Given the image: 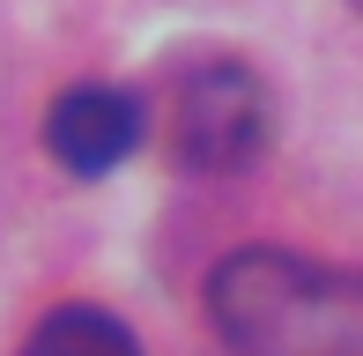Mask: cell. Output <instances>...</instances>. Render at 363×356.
<instances>
[{
    "instance_id": "1",
    "label": "cell",
    "mask_w": 363,
    "mask_h": 356,
    "mask_svg": "<svg viewBox=\"0 0 363 356\" xmlns=\"http://www.w3.org/2000/svg\"><path fill=\"white\" fill-rule=\"evenodd\" d=\"M208 319L238 356H363V274L252 245L208 274Z\"/></svg>"
},
{
    "instance_id": "5",
    "label": "cell",
    "mask_w": 363,
    "mask_h": 356,
    "mask_svg": "<svg viewBox=\"0 0 363 356\" xmlns=\"http://www.w3.org/2000/svg\"><path fill=\"white\" fill-rule=\"evenodd\" d=\"M356 8H363V0H356Z\"/></svg>"
},
{
    "instance_id": "2",
    "label": "cell",
    "mask_w": 363,
    "mask_h": 356,
    "mask_svg": "<svg viewBox=\"0 0 363 356\" xmlns=\"http://www.w3.org/2000/svg\"><path fill=\"white\" fill-rule=\"evenodd\" d=\"M267 149V89L238 60H208L178 82V156L193 171H238Z\"/></svg>"
},
{
    "instance_id": "4",
    "label": "cell",
    "mask_w": 363,
    "mask_h": 356,
    "mask_svg": "<svg viewBox=\"0 0 363 356\" xmlns=\"http://www.w3.org/2000/svg\"><path fill=\"white\" fill-rule=\"evenodd\" d=\"M23 356H141V342L96 304H60L52 319H38Z\"/></svg>"
},
{
    "instance_id": "3",
    "label": "cell",
    "mask_w": 363,
    "mask_h": 356,
    "mask_svg": "<svg viewBox=\"0 0 363 356\" xmlns=\"http://www.w3.org/2000/svg\"><path fill=\"white\" fill-rule=\"evenodd\" d=\"M45 141H52V156L67 171L104 178L111 164H126L141 149V104L126 89H111V82H82L45 111Z\"/></svg>"
}]
</instances>
